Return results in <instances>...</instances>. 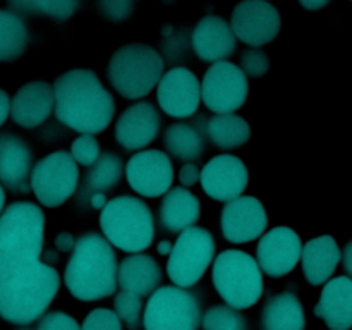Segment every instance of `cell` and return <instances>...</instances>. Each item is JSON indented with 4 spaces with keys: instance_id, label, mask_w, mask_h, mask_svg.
I'll return each mask as SVG.
<instances>
[{
    "instance_id": "cell-2",
    "label": "cell",
    "mask_w": 352,
    "mask_h": 330,
    "mask_svg": "<svg viewBox=\"0 0 352 330\" xmlns=\"http://www.w3.org/2000/svg\"><path fill=\"white\" fill-rule=\"evenodd\" d=\"M117 256L109 239L86 232L74 244L64 270L69 292L79 301H96L116 292Z\"/></svg>"
},
{
    "instance_id": "cell-9",
    "label": "cell",
    "mask_w": 352,
    "mask_h": 330,
    "mask_svg": "<svg viewBox=\"0 0 352 330\" xmlns=\"http://www.w3.org/2000/svg\"><path fill=\"white\" fill-rule=\"evenodd\" d=\"M199 305L179 285H164L151 294L143 315L144 330H198Z\"/></svg>"
},
{
    "instance_id": "cell-26",
    "label": "cell",
    "mask_w": 352,
    "mask_h": 330,
    "mask_svg": "<svg viewBox=\"0 0 352 330\" xmlns=\"http://www.w3.org/2000/svg\"><path fill=\"white\" fill-rule=\"evenodd\" d=\"M263 330H305V308L294 292H280L268 299L261 311Z\"/></svg>"
},
{
    "instance_id": "cell-24",
    "label": "cell",
    "mask_w": 352,
    "mask_h": 330,
    "mask_svg": "<svg viewBox=\"0 0 352 330\" xmlns=\"http://www.w3.org/2000/svg\"><path fill=\"white\" fill-rule=\"evenodd\" d=\"M117 277L124 291L134 292L141 298L158 287L162 280V270L153 256L134 253L133 256H127L120 261Z\"/></svg>"
},
{
    "instance_id": "cell-42",
    "label": "cell",
    "mask_w": 352,
    "mask_h": 330,
    "mask_svg": "<svg viewBox=\"0 0 352 330\" xmlns=\"http://www.w3.org/2000/svg\"><path fill=\"white\" fill-rule=\"evenodd\" d=\"M342 263H344V268H346L347 274L352 277V241H349V243L346 244V248H344Z\"/></svg>"
},
{
    "instance_id": "cell-19",
    "label": "cell",
    "mask_w": 352,
    "mask_h": 330,
    "mask_svg": "<svg viewBox=\"0 0 352 330\" xmlns=\"http://www.w3.org/2000/svg\"><path fill=\"white\" fill-rule=\"evenodd\" d=\"M232 24L220 16H205L192 30L191 45L196 55L206 62L226 60L236 52L237 40Z\"/></svg>"
},
{
    "instance_id": "cell-25",
    "label": "cell",
    "mask_w": 352,
    "mask_h": 330,
    "mask_svg": "<svg viewBox=\"0 0 352 330\" xmlns=\"http://www.w3.org/2000/svg\"><path fill=\"white\" fill-rule=\"evenodd\" d=\"M199 199L186 188H174L165 192L160 203V223L168 232H182L199 219Z\"/></svg>"
},
{
    "instance_id": "cell-37",
    "label": "cell",
    "mask_w": 352,
    "mask_h": 330,
    "mask_svg": "<svg viewBox=\"0 0 352 330\" xmlns=\"http://www.w3.org/2000/svg\"><path fill=\"white\" fill-rule=\"evenodd\" d=\"M100 12L109 21L129 19L134 10V0H98Z\"/></svg>"
},
{
    "instance_id": "cell-35",
    "label": "cell",
    "mask_w": 352,
    "mask_h": 330,
    "mask_svg": "<svg viewBox=\"0 0 352 330\" xmlns=\"http://www.w3.org/2000/svg\"><path fill=\"white\" fill-rule=\"evenodd\" d=\"M81 330H122V325L117 313L107 308H98L86 316Z\"/></svg>"
},
{
    "instance_id": "cell-31",
    "label": "cell",
    "mask_w": 352,
    "mask_h": 330,
    "mask_svg": "<svg viewBox=\"0 0 352 330\" xmlns=\"http://www.w3.org/2000/svg\"><path fill=\"white\" fill-rule=\"evenodd\" d=\"M236 308L227 306H213L203 316V329L205 330H248L246 320L243 315L234 311Z\"/></svg>"
},
{
    "instance_id": "cell-23",
    "label": "cell",
    "mask_w": 352,
    "mask_h": 330,
    "mask_svg": "<svg viewBox=\"0 0 352 330\" xmlns=\"http://www.w3.org/2000/svg\"><path fill=\"white\" fill-rule=\"evenodd\" d=\"M340 248L332 236H318L302 246V272L309 284L320 285L329 280L340 261Z\"/></svg>"
},
{
    "instance_id": "cell-1",
    "label": "cell",
    "mask_w": 352,
    "mask_h": 330,
    "mask_svg": "<svg viewBox=\"0 0 352 330\" xmlns=\"http://www.w3.org/2000/svg\"><path fill=\"white\" fill-rule=\"evenodd\" d=\"M55 116L69 129L98 134L116 116V100L91 69H69L54 82Z\"/></svg>"
},
{
    "instance_id": "cell-36",
    "label": "cell",
    "mask_w": 352,
    "mask_h": 330,
    "mask_svg": "<svg viewBox=\"0 0 352 330\" xmlns=\"http://www.w3.org/2000/svg\"><path fill=\"white\" fill-rule=\"evenodd\" d=\"M270 67V58L260 48H251V50H244L241 55V69L246 72L248 76L253 78H260Z\"/></svg>"
},
{
    "instance_id": "cell-27",
    "label": "cell",
    "mask_w": 352,
    "mask_h": 330,
    "mask_svg": "<svg viewBox=\"0 0 352 330\" xmlns=\"http://www.w3.org/2000/svg\"><path fill=\"white\" fill-rule=\"evenodd\" d=\"M206 138L210 143L222 150H232L246 144L251 138V127L244 117L236 113H219L206 120L205 126Z\"/></svg>"
},
{
    "instance_id": "cell-28",
    "label": "cell",
    "mask_w": 352,
    "mask_h": 330,
    "mask_svg": "<svg viewBox=\"0 0 352 330\" xmlns=\"http://www.w3.org/2000/svg\"><path fill=\"white\" fill-rule=\"evenodd\" d=\"M165 148L179 160H198L205 150L203 134L189 122H175L165 131Z\"/></svg>"
},
{
    "instance_id": "cell-11",
    "label": "cell",
    "mask_w": 352,
    "mask_h": 330,
    "mask_svg": "<svg viewBox=\"0 0 352 330\" xmlns=\"http://www.w3.org/2000/svg\"><path fill=\"white\" fill-rule=\"evenodd\" d=\"M248 93L246 72L232 62H215L203 76L201 98L217 113H230L241 109L246 103Z\"/></svg>"
},
{
    "instance_id": "cell-12",
    "label": "cell",
    "mask_w": 352,
    "mask_h": 330,
    "mask_svg": "<svg viewBox=\"0 0 352 330\" xmlns=\"http://www.w3.org/2000/svg\"><path fill=\"white\" fill-rule=\"evenodd\" d=\"M232 30L236 36L251 47H261L280 33L278 10L265 0H241L232 10Z\"/></svg>"
},
{
    "instance_id": "cell-3",
    "label": "cell",
    "mask_w": 352,
    "mask_h": 330,
    "mask_svg": "<svg viewBox=\"0 0 352 330\" xmlns=\"http://www.w3.org/2000/svg\"><path fill=\"white\" fill-rule=\"evenodd\" d=\"M60 287L57 270L47 263L26 265L0 278V316L10 323H31L50 306Z\"/></svg>"
},
{
    "instance_id": "cell-21",
    "label": "cell",
    "mask_w": 352,
    "mask_h": 330,
    "mask_svg": "<svg viewBox=\"0 0 352 330\" xmlns=\"http://www.w3.org/2000/svg\"><path fill=\"white\" fill-rule=\"evenodd\" d=\"M33 151L14 133H0V181L10 189L28 191Z\"/></svg>"
},
{
    "instance_id": "cell-40",
    "label": "cell",
    "mask_w": 352,
    "mask_h": 330,
    "mask_svg": "<svg viewBox=\"0 0 352 330\" xmlns=\"http://www.w3.org/2000/svg\"><path fill=\"white\" fill-rule=\"evenodd\" d=\"M10 113V100L6 89L0 88V126L7 120Z\"/></svg>"
},
{
    "instance_id": "cell-20",
    "label": "cell",
    "mask_w": 352,
    "mask_h": 330,
    "mask_svg": "<svg viewBox=\"0 0 352 330\" xmlns=\"http://www.w3.org/2000/svg\"><path fill=\"white\" fill-rule=\"evenodd\" d=\"M54 107L55 95L50 82L31 81L17 89L10 102V113L14 122L26 129H33L48 119Z\"/></svg>"
},
{
    "instance_id": "cell-17",
    "label": "cell",
    "mask_w": 352,
    "mask_h": 330,
    "mask_svg": "<svg viewBox=\"0 0 352 330\" xmlns=\"http://www.w3.org/2000/svg\"><path fill=\"white\" fill-rule=\"evenodd\" d=\"M201 188L217 201H230L246 191L250 172L246 164L234 155L213 157L201 170Z\"/></svg>"
},
{
    "instance_id": "cell-22",
    "label": "cell",
    "mask_w": 352,
    "mask_h": 330,
    "mask_svg": "<svg viewBox=\"0 0 352 330\" xmlns=\"http://www.w3.org/2000/svg\"><path fill=\"white\" fill-rule=\"evenodd\" d=\"M313 313L330 330L352 329V278L336 277L327 282Z\"/></svg>"
},
{
    "instance_id": "cell-32",
    "label": "cell",
    "mask_w": 352,
    "mask_h": 330,
    "mask_svg": "<svg viewBox=\"0 0 352 330\" xmlns=\"http://www.w3.org/2000/svg\"><path fill=\"white\" fill-rule=\"evenodd\" d=\"M79 0H24L17 10L36 12L50 16L54 19H67L78 10Z\"/></svg>"
},
{
    "instance_id": "cell-13",
    "label": "cell",
    "mask_w": 352,
    "mask_h": 330,
    "mask_svg": "<svg viewBox=\"0 0 352 330\" xmlns=\"http://www.w3.org/2000/svg\"><path fill=\"white\" fill-rule=\"evenodd\" d=\"M126 177L131 188L146 198H158L170 191L174 167L164 151H138L126 165Z\"/></svg>"
},
{
    "instance_id": "cell-34",
    "label": "cell",
    "mask_w": 352,
    "mask_h": 330,
    "mask_svg": "<svg viewBox=\"0 0 352 330\" xmlns=\"http://www.w3.org/2000/svg\"><path fill=\"white\" fill-rule=\"evenodd\" d=\"M71 155L74 157V160L78 162V164L89 167V165L95 164L100 157L98 141L95 140V136H93V134L82 133L81 136L76 138V140L72 141Z\"/></svg>"
},
{
    "instance_id": "cell-4",
    "label": "cell",
    "mask_w": 352,
    "mask_h": 330,
    "mask_svg": "<svg viewBox=\"0 0 352 330\" xmlns=\"http://www.w3.org/2000/svg\"><path fill=\"white\" fill-rule=\"evenodd\" d=\"M45 213L31 201H17L0 215V278L40 261Z\"/></svg>"
},
{
    "instance_id": "cell-5",
    "label": "cell",
    "mask_w": 352,
    "mask_h": 330,
    "mask_svg": "<svg viewBox=\"0 0 352 330\" xmlns=\"http://www.w3.org/2000/svg\"><path fill=\"white\" fill-rule=\"evenodd\" d=\"M100 227L112 246L127 253H141L155 237L153 213L150 206L134 196H116L102 208Z\"/></svg>"
},
{
    "instance_id": "cell-43",
    "label": "cell",
    "mask_w": 352,
    "mask_h": 330,
    "mask_svg": "<svg viewBox=\"0 0 352 330\" xmlns=\"http://www.w3.org/2000/svg\"><path fill=\"white\" fill-rule=\"evenodd\" d=\"M168 251H172V250H170V243H167V241H164V243L158 244V253L165 254V253H168Z\"/></svg>"
},
{
    "instance_id": "cell-45",
    "label": "cell",
    "mask_w": 352,
    "mask_h": 330,
    "mask_svg": "<svg viewBox=\"0 0 352 330\" xmlns=\"http://www.w3.org/2000/svg\"><path fill=\"white\" fill-rule=\"evenodd\" d=\"M23 2H24V0H10V6L16 7V9H17V7H19Z\"/></svg>"
},
{
    "instance_id": "cell-14",
    "label": "cell",
    "mask_w": 352,
    "mask_h": 330,
    "mask_svg": "<svg viewBox=\"0 0 352 330\" xmlns=\"http://www.w3.org/2000/svg\"><path fill=\"white\" fill-rule=\"evenodd\" d=\"M267 210L254 196H237L230 199L220 217L223 237L236 244L254 241L267 230Z\"/></svg>"
},
{
    "instance_id": "cell-10",
    "label": "cell",
    "mask_w": 352,
    "mask_h": 330,
    "mask_svg": "<svg viewBox=\"0 0 352 330\" xmlns=\"http://www.w3.org/2000/svg\"><path fill=\"white\" fill-rule=\"evenodd\" d=\"M31 189L43 206H60L76 192L79 182L78 162L64 150L41 158L31 172Z\"/></svg>"
},
{
    "instance_id": "cell-16",
    "label": "cell",
    "mask_w": 352,
    "mask_h": 330,
    "mask_svg": "<svg viewBox=\"0 0 352 330\" xmlns=\"http://www.w3.org/2000/svg\"><path fill=\"white\" fill-rule=\"evenodd\" d=\"M157 98L167 116L184 119L196 113L201 100V82L195 72L186 67H174L162 76Z\"/></svg>"
},
{
    "instance_id": "cell-7",
    "label": "cell",
    "mask_w": 352,
    "mask_h": 330,
    "mask_svg": "<svg viewBox=\"0 0 352 330\" xmlns=\"http://www.w3.org/2000/svg\"><path fill=\"white\" fill-rule=\"evenodd\" d=\"M260 263L241 250H226L213 261V285L220 298L236 309L251 308L263 294Z\"/></svg>"
},
{
    "instance_id": "cell-39",
    "label": "cell",
    "mask_w": 352,
    "mask_h": 330,
    "mask_svg": "<svg viewBox=\"0 0 352 330\" xmlns=\"http://www.w3.org/2000/svg\"><path fill=\"white\" fill-rule=\"evenodd\" d=\"M199 177H201V172H199L198 167L192 164H186L184 167L179 170V181H181L184 186L196 184Z\"/></svg>"
},
{
    "instance_id": "cell-30",
    "label": "cell",
    "mask_w": 352,
    "mask_h": 330,
    "mask_svg": "<svg viewBox=\"0 0 352 330\" xmlns=\"http://www.w3.org/2000/svg\"><path fill=\"white\" fill-rule=\"evenodd\" d=\"M122 160L116 153L105 151L103 155H100L95 164L89 165V170L86 174V188L93 195H100V192L103 195L119 184L122 179Z\"/></svg>"
},
{
    "instance_id": "cell-18",
    "label": "cell",
    "mask_w": 352,
    "mask_h": 330,
    "mask_svg": "<svg viewBox=\"0 0 352 330\" xmlns=\"http://www.w3.org/2000/svg\"><path fill=\"white\" fill-rule=\"evenodd\" d=\"M160 131V113L155 105L140 102L120 113L116 124L117 143L127 151H138L153 143Z\"/></svg>"
},
{
    "instance_id": "cell-41",
    "label": "cell",
    "mask_w": 352,
    "mask_h": 330,
    "mask_svg": "<svg viewBox=\"0 0 352 330\" xmlns=\"http://www.w3.org/2000/svg\"><path fill=\"white\" fill-rule=\"evenodd\" d=\"M330 2H332V0H298L299 6H301L302 9H306V10L323 9V7L329 6Z\"/></svg>"
},
{
    "instance_id": "cell-6",
    "label": "cell",
    "mask_w": 352,
    "mask_h": 330,
    "mask_svg": "<svg viewBox=\"0 0 352 330\" xmlns=\"http://www.w3.org/2000/svg\"><path fill=\"white\" fill-rule=\"evenodd\" d=\"M164 57L146 43H127L109 60L107 78L119 95L136 100L146 96L164 76Z\"/></svg>"
},
{
    "instance_id": "cell-8",
    "label": "cell",
    "mask_w": 352,
    "mask_h": 330,
    "mask_svg": "<svg viewBox=\"0 0 352 330\" xmlns=\"http://www.w3.org/2000/svg\"><path fill=\"white\" fill-rule=\"evenodd\" d=\"M215 256V239L201 227H188L179 234L170 258L167 274L179 287H191L205 275Z\"/></svg>"
},
{
    "instance_id": "cell-15",
    "label": "cell",
    "mask_w": 352,
    "mask_h": 330,
    "mask_svg": "<svg viewBox=\"0 0 352 330\" xmlns=\"http://www.w3.org/2000/svg\"><path fill=\"white\" fill-rule=\"evenodd\" d=\"M302 253L301 237L291 227H275L263 234L256 246L258 263L270 277H284L299 263Z\"/></svg>"
},
{
    "instance_id": "cell-44",
    "label": "cell",
    "mask_w": 352,
    "mask_h": 330,
    "mask_svg": "<svg viewBox=\"0 0 352 330\" xmlns=\"http://www.w3.org/2000/svg\"><path fill=\"white\" fill-rule=\"evenodd\" d=\"M3 205H6V191H3V188L0 186V212H2Z\"/></svg>"
},
{
    "instance_id": "cell-33",
    "label": "cell",
    "mask_w": 352,
    "mask_h": 330,
    "mask_svg": "<svg viewBox=\"0 0 352 330\" xmlns=\"http://www.w3.org/2000/svg\"><path fill=\"white\" fill-rule=\"evenodd\" d=\"M116 311L129 329H138L141 318V299L134 292L124 291L116 299Z\"/></svg>"
},
{
    "instance_id": "cell-29",
    "label": "cell",
    "mask_w": 352,
    "mask_h": 330,
    "mask_svg": "<svg viewBox=\"0 0 352 330\" xmlns=\"http://www.w3.org/2000/svg\"><path fill=\"white\" fill-rule=\"evenodd\" d=\"M30 34L23 19L9 10H0V62L14 60L23 55Z\"/></svg>"
},
{
    "instance_id": "cell-38",
    "label": "cell",
    "mask_w": 352,
    "mask_h": 330,
    "mask_svg": "<svg viewBox=\"0 0 352 330\" xmlns=\"http://www.w3.org/2000/svg\"><path fill=\"white\" fill-rule=\"evenodd\" d=\"M38 330H81L79 329L78 322L72 318L71 315L62 311H54L48 313L47 316H43L38 325Z\"/></svg>"
}]
</instances>
